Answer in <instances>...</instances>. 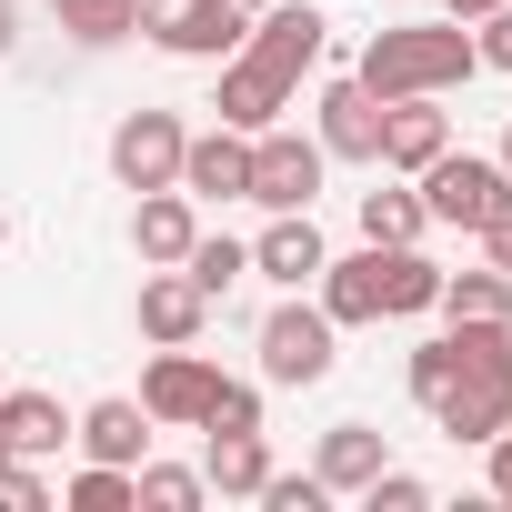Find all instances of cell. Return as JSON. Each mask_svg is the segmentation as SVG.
<instances>
[{
  "instance_id": "cell-1",
  "label": "cell",
  "mask_w": 512,
  "mask_h": 512,
  "mask_svg": "<svg viewBox=\"0 0 512 512\" xmlns=\"http://www.w3.org/2000/svg\"><path fill=\"white\" fill-rule=\"evenodd\" d=\"M482 71V51H472V21H402V31H372V51H362V91L372 101H412V91H462Z\"/></svg>"
},
{
  "instance_id": "cell-2",
  "label": "cell",
  "mask_w": 512,
  "mask_h": 512,
  "mask_svg": "<svg viewBox=\"0 0 512 512\" xmlns=\"http://www.w3.org/2000/svg\"><path fill=\"white\" fill-rule=\"evenodd\" d=\"M332 362H342V322L322 312V302H272L262 312V382L272 392H312V382H332Z\"/></svg>"
},
{
  "instance_id": "cell-3",
  "label": "cell",
  "mask_w": 512,
  "mask_h": 512,
  "mask_svg": "<svg viewBox=\"0 0 512 512\" xmlns=\"http://www.w3.org/2000/svg\"><path fill=\"white\" fill-rule=\"evenodd\" d=\"M412 191H422V211H432L442 231H482V221L512 211V171L482 161V151H442L432 171H412Z\"/></svg>"
},
{
  "instance_id": "cell-4",
  "label": "cell",
  "mask_w": 512,
  "mask_h": 512,
  "mask_svg": "<svg viewBox=\"0 0 512 512\" xmlns=\"http://www.w3.org/2000/svg\"><path fill=\"white\" fill-rule=\"evenodd\" d=\"M141 31L171 61H231L251 41V0H141Z\"/></svg>"
},
{
  "instance_id": "cell-5",
  "label": "cell",
  "mask_w": 512,
  "mask_h": 512,
  "mask_svg": "<svg viewBox=\"0 0 512 512\" xmlns=\"http://www.w3.org/2000/svg\"><path fill=\"white\" fill-rule=\"evenodd\" d=\"M322 171H332V151L272 121V131H251V191H241V201H262V211H312Z\"/></svg>"
},
{
  "instance_id": "cell-6",
  "label": "cell",
  "mask_w": 512,
  "mask_h": 512,
  "mask_svg": "<svg viewBox=\"0 0 512 512\" xmlns=\"http://www.w3.org/2000/svg\"><path fill=\"white\" fill-rule=\"evenodd\" d=\"M181 141H191L181 111H121V131H111V181H121V191H171V181H181Z\"/></svg>"
},
{
  "instance_id": "cell-7",
  "label": "cell",
  "mask_w": 512,
  "mask_h": 512,
  "mask_svg": "<svg viewBox=\"0 0 512 512\" xmlns=\"http://www.w3.org/2000/svg\"><path fill=\"white\" fill-rule=\"evenodd\" d=\"M211 382H221V362H211V352H191V342H151L141 412H151L161 432H191V422H201V402H211Z\"/></svg>"
},
{
  "instance_id": "cell-8",
  "label": "cell",
  "mask_w": 512,
  "mask_h": 512,
  "mask_svg": "<svg viewBox=\"0 0 512 512\" xmlns=\"http://www.w3.org/2000/svg\"><path fill=\"white\" fill-rule=\"evenodd\" d=\"M292 101H302V81H292V71H272L262 51H231V61H221V91H211V111H221L231 131H272Z\"/></svg>"
},
{
  "instance_id": "cell-9",
  "label": "cell",
  "mask_w": 512,
  "mask_h": 512,
  "mask_svg": "<svg viewBox=\"0 0 512 512\" xmlns=\"http://www.w3.org/2000/svg\"><path fill=\"white\" fill-rule=\"evenodd\" d=\"M432 422H442L452 442H492V432L512 422V362H462L452 392L432 402Z\"/></svg>"
},
{
  "instance_id": "cell-10",
  "label": "cell",
  "mask_w": 512,
  "mask_h": 512,
  "mask_svg": "<svg viewBox=\"0 0 512 512\" xmlns=\"http://www.w3.org/2000/svg\"><path fill=\"white\" fill-rule=\"evenodd\" d=\"M442 151H452V111H442L432 91L382 101V161H372V171H402V181H412V171H432Z\"/></svg>"
},
{
  "instance_id": "cell-11",
  "label": "cell",
  "mask_w": 512,
  "mask_h": 512,
  "mask_svg": "<svg viewBox=\"0 0 512 512\" xmlns=\"http://www.w3.org/2000/svg\"><path fill=\"white\" fill-rule=\"evenodd\" d=\"M191 241H201V201L181 181L171 191H131V251H141V272H171Z\"/></svg>"
},
{
  "instance_id": "cell-12",
  "label": "cell",
  "mask_w": 512,
  "mask_h": 512,
  "mask_svg": "<svg viewBox=\"0 0 512 512\" xmlns=\"http://www.w3.org/2000/svg\"><path fill=\"white\" fill-rule=\"evenodd\" d=\"M312 141H322L332 161H382V101H372L362 81H322V101H312Z\"/></svg>"
},
{
  "instance_id": "cell-13",
  "label": "cell",
  "mask_w": 512,
  "mask_h": 512,
  "mask_svg": "<svg viewBox=\"0 0 512 512\" xmlns=\"http://www.w3.org/2000/svg\"><path fill=\"white\" fill-rule=\"evenodd\" d=\"M181 191H191V201H241V191H251V131H231V121L191 131V141H181Z\"/></svg>"
},
{
  "instance_id": "cell-14",
  "label": "cell",
  "mask_w": 512,
  "mask_h": 512,
  "mask_svg": "<svg viewBox=\"0 0 512 512\" xmlns=\"http://www.w3.org/2000/svg\"><path fill=\"white\" fill-rule=\"evenodd\" d=\"M151 412L131 402V392H111V402H91V412H71V442H81V462H121V472H141L151 462Z\"/></svg>"
},
{
  "instance_id": "cell-15",
  "label": "cell",
  "mask_w": 512,
  "mask_h": 512,
  "mask_svg": "<svg viewBox=\"0 0 512 512\" xmlns=\"http://www.w3.org/2000/svg\"><path fill=\"white\" fill-rule=\"evenodd\" d=\"M322 262H332V251H322L312 211H272V231L251 241V272H262V282H282V292H312V282H322Z\"/></svg>"
},
{
  "instance_id": "cell-16",
  "label": "cell",
  "mask_w": 512,
  "mask_h": 512,
  "mask_svg": "<svg viewBox=\"0 0 512 512\" xmlns=\"http://www.w3.org/2000/svg\"><path fill=\"white\" fill-rule=\"evenodd\" d=\"M211 322V292L171 262V272H141V342H201Z\"/></svg>"
},
{
  "instance_id": "cell-17",
  "label": "cell",
  "mask_w": 512,
  "mask_h": 512,
  "mask_svg": "<svg viewBox=\"0 0 512 512\" xmlns=\"http://www.w3.org/2000/svg\"><path fill=\"white\" fill-rule=\"evenodd\" d=\"M382 462H392V442H382L372 422H332V432H322V452H312V472H322V492H332V502H362V482H372Z\"/></svg>"
},
{
  "instance_id": "cell-18",
  "label": "cell",
  "mask_w": 512,
  "mask_h": 512,
  "mask_svg": "<svg viewBox=\"0 0 512 512\" xmlns=\"http://www.w3.org/2000/svg\"><path fill=\"white\" fill-rule=\"evenodd\" d=\"M61 442H71V412H61L51 392H31V382H0V452L41 462V452H61Z\"/></svg>"
},
{
  "instance_id": "cell-19",
  "label": "cell",
  "mask_w": 512,
  "mask_h": 512,
  "mask_svg": "<svg viewBox=\"0 0 512 512\" xmlns=\"http://www.w3.org/2000/svg\"><path fill=\"white\" fill-rule=\"evenodd\" d=\"M322 31H332V21L312 11V0H282V11H262V21H251V41H241V51H262L272 71H292V81H302V71L322 61Z\"/></svg>"
},
{
  "instance_id": "cell-20",
  "label": "cell",
  "mask_w": 512,
  "mask_h": 512,
  "mask_svg": "<svg viewBox=\"0 0 512 512\" xmlns=\"http://www.w3.org/2000/svg\"><path fill=\"white\" fill-rule=\"evenodd\" d=\"M372 251H382V322H422L442 302V262L422 241H372Z\"/></svg>"
},
{
  "instance_id": "cell-21",
  "label": "cell",
  "mask_w": 512,
  "mask_h": 512,
  "mask_svg": "<svg viewBox=\"0 0 512 512\" xmlns=\"http://www.w3.org/2000/svg\"><path fill=\"white\" fill-rule=\"evenodd\" d=\"M312 292H322V312H332L342 332H362V322H382V251L362 241L352 262H322V282H312Z\"/></svg>"
},
{
  "instance_id": "cell-22",
  "label": "cell",
  "mask_w": 512,
  "mask_h": 512,
  "mask_svg": "<svg viewBox=\"0 0 512 512\" xmlns=\"http://www.w3.org/2000/svg\"><path fill=\"white\" fill-rule=\"evenodd\" d=\"M201 482L221 492V502H251L272 482V442L262 432H211V452H201Z\"/></svg>"
},
{
  "instance_id": "cell-23",
  "label": "cell",
  "mask_w": 512,
  "mask_h": 512,
  "mask_svg": "<svg viewBox=\"0 0 512 512\" xmlns=\"http://www.w3.org/2000/svg\"><path fill=\"white\" fill-rule=\"evenodd\" d=\"M442 322H512V272H442V302H432Z\"/></svg>"
},
{
  "instance_id": "cell-24",
  "label": "cell",
  "mask_w": 512,
  "mask_h": 512,
  "mask_svg": "<svg viewBox=\"0 0 512 512\" xmlns=\"http://www.w3.org/2000/svg\"><path fill=\"white\" fill-rule=\"evenodd\" d=\"M432 231V211H422V191L392 171L382 191H362V241H422Z\"/></svg>"
},
{
  "instance_id": "cell-25",
  "label": "cell",
  "mask_w": 512,
  "mask_h": 512,
  "mask_svg": "<svg viewBox=\"0 0 512 512\" xmlns=\"http://www.w3.org/2000/svg\"><path fill=\"white\" fill-rule=\"evenodd\" d=\"M51 21H61L81 51H111V41L141 31V0H51Z\"/></svg>"
},
{
  "instance_id": "cell-26",
  "label": "cell",
  "mask_w": 512,
  "mask_h": 512,
  "mask_svg": "<svg viewBox=\"0 0 512 512\" xmlns=\"http://www.w3.org/2000/svg\"><path fill=\"white\" fill-rule=\"evenodd\" d=\"M201 492H211V482H201L191 462H141V472H131V502H141V512H201Z\"/></svg>"
},
{
  "instance_id": "cell-27",
  "label": "cell",
  "mask_w": 512,
  "mask_h": 512,
  "mask_svg": "<svg viewBox=\"0 0 512 512\" xmlns=\"http://www.w3.org/2000/svg\"><path fill=\"white\" fill-rule=\"evenodd\" d=\"M181 272H191V282H201V292L221 302V292H231V282L251 272V241H231V231H201V241L181 251Z\"/></svg>"
},
{
  "instance_id": "cell-28",
  "label": "cell",
  "mask_w": 512,
  "mask_h": 512,
  "mask_svg": "<svg viewBox=\"0 0 512 512\" xmlns=\"http://www.w3.org/2000/svg\"><path fill=\"white\" fill-rule=\"evenodd\" d=\"M452 372H462V352H452V332H432V342H412V362H402V392L432 412V402L452 392Z\"/></svg>"
},
{
  "instance_id": "cell-29",
  "label": "cell",
  "mask_w": 512,
  "mask_h": 512,
  "mask_svg": "<svg viewBox=\"0 0 512 512\" xmlns=\"http://www.w3.org/2000/svg\"><path fill=\"white\" fill-rule=\"evenodd\" d=\"M61 502H71V512H141V502H131V472H121V462H81V472L61 482Z\"/></svg>"
},
{
  "instance_id": "cell-30",
  "label": "cell",
  "mask_w": 512,
  "mask_h": 512,
  "mask_svg": "<svg viewBox=\"0 0 512 512\" xmlns=\"http://www.w3.org/2000/svg\"><path fill=\"white\" fill-rule=\"evenodd\" d=\"M191 432H262V382H211Z\"/></svg>"
},
{
  "instance_id": "cell-31",
  "label": "cell",
  "mask_w": 512,
  "mask_h": 512,
  "mask_svg": "<svg viewBox=\"0 0 512 512\" xmlns=\"http://www.w3.org/2000/svg\"><path fill=\"white\" fill-rule=\"evenodd\" d=\"M362 502H372V512H432V482L402 472V462H382V472L362 482Z\"/></svg>"
},
{
  "instance_id": "cell-32",
  "label": "cell",
  "mask_w": 512,
  "mask_h": 512,
  "mask_svg": "<svg viewBox=\"0 0 512 512\" xmlns=\"http://www.w3.org/2000/svg\"><path fill=\"white\" fill-rule=\"evenodd\" d=\"M251 502H262V512H322L332 492H322V472H272V482L251 492Z\"/></svg>"
},
{
  "instance_id": "cell-33",
  "label": "cell",
  "mask_w": 512,
  "mask_h": 512,
  "mask_svg": "<svg viewBox=\"0 0 512 512\" xmlns=\"http://www.w3.org/2000/svg\"><path fill=\"white\" fill-rule=\"evenodd\" d=\"M472 51H482V71H512V0L472 21Z\"/></svg>"
},
{
  "instance_id": "cell-34",
  "label": "cell",
  "mask_w": 512,
  "mask_h": 512,
  "mask_svg": "<svg viewBox=\"0 0 512 512\" xmlns=\"http://www.w3.org/2000/svg\"><path fill=\"white\" fill-rule=\"evenodd\" d=\"M0 502H21V512H41V502H51V482H41V472H31L21 452H0Z\"/></svg>"
},
{
  "instance_id": "cell-35",
  "label": "cell",
  "mask_w": 512,
  "mask_h": 512,
  "mask_svg": "<svg viewBox=\"0 0 512 512\" xmlns=\"http://www.w3.org/2000/svg\"><path fill=\"white\" fill-rule=\"evenodd\" d=\"M472 241H482V262H492V272H512V211H502V221H482Z\"/></svg>"
},
{
  "instance_id": "cell-36",
  "label": "cell",
  "mask_w": 512,
  "mask_h": 512,
  "mask_svg": "<svg viewBox=\"0 0 512 512\" xmlns=\"http://www.w3.org/2000/svg\"><path fill=\"white\" fill-rule=\"evenodd\" d=\"M21 51V0H0V61Z\"/></svg>"
},
{
  "instance_id": "cell-37",
  "label": "cell",
  "mask_w": 512,
  "mask_h": 512,
  "mask_svg": "<svg viewBox=\"0 0 512 512\" xmlns=\"http://www.w3.org/2000/svg\"><path fill=\"white\" fill-rule=\"evenodd\" d=\"M482 11H502V0H442V21H482Z\"/></svg>"
},
{
  "instance_id": "cell-38",
  "label": "cell",
  "mask_w": 512,
  "mask_h": 512,
  "mask_svg": "<svg viewBox=\"0 0 512 512\" xmlns=\"http://www.w3.org/2000/svg\"><path fill=\"white\" fill-rule=\"evenodd\" d=\"M492 161H502V171H512V131H502V151H492Z\"/></svg>"
},
{
  "instance_id": "cell-39",
  "label": "cell",
  "mask_w": 512,
  "mask_h": 512,
  "mask_svg": "<svg viewBox=\"0 0 512 512\" xmlns=\"http://www.w3.org/2000/svg\"><path fill=\"white\" fill-rule=\"evenodd\" d=\"M0 241H11V211H0Z\"/></svg>"
}]
</instances>
